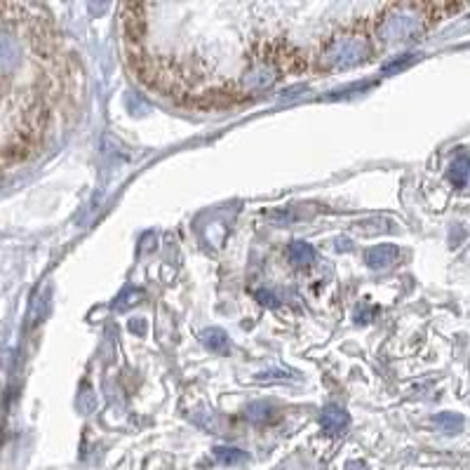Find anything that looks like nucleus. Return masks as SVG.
<instances>
[{
    "mask_svg": "<svg viewBox=\"0 0 470 470\" xmlns=\"http://www.w3.org/2000/svg\"><path fill=\"white\" fill-rule=\"evenodd\" d=\"M367 38L358 33H339V36L329 38L323 52V66L325 68H348L355 66L367 57Z\"/></svg>",
    "mask_w": 470,
    "mask_h": 470,
    "instance_id": "nucleus-1",
    "label": "nucleus"
},
{
    "mask_svg": "<svg viewBox=\"0 0 470 470\" xmlns=\"http://www.w3.org/2000/svg\"><path fill=\"white\" fill-rule=\"evenodd\" d=\"M348 423H351V418H348L346 409L339 405H327L323 409V414H320V426L325 428V433L329 435H339L348 428Z\"/></svg>",
    "mask_w": 470,
    "mask_h": 470,
    "instance_id": "nucleus-2",
    "label": "nucleus"
},
{
    "mask_svg": "<svg viewBox=\"0 0 470 470\" xmlns=\"http://www.w3.org/2000/svg\"><path fill=\"white\" fill-rule=\"evenodd\" d=\"M395 259H398V245H376L365 254V263L374 271H383L395 263Z\"/></svg>",
    "mask_w": 470,
    "mask_h": 470,
    "instance_id": "nucleus-3",
    "label": "nucleus"
},
{
    "mask_svg": "<svg viewBox=\"0 0 470 470\" xmlns=\"http://www.w3.org/2000/svg\"><path fill=\"white\" fill-rule=\"evenodd\" d=\"M449 181L454 183L456 188H463L468 183V179H470V158H466V156H458L454 163L449 165Z\"/></svg>",
    "mask_w": 470,
    "mask_h": 470,
    "instance_id": "nucleus-4",
    "label": "nucleus"
},
{
    "mask_svg": "<svg viewBox=\"0 0 470 470\" xmlns=\"http://www.w3.org/2000/svg\"><path fill=\"white\" fill-rule=\"evenodd\" d=\"M433 423L445 435H456V433L463 431V416L461 414H454V411H442V414H438V416L433 418Z\"/></svg>",
    "mask_w": 470,
    "mask_h": 470,
    "instance_id": "nucleus-5",
    "label": "nucleus"
},
{
    "mask_svg": "<svg viewBox=\"0 0 470 470\" xmlns=\"http://www.w3.org/2000/svg\"><path fill=\"white\" fill-rule=\"evenodd\" d=\"M200 339H203L205 346H207L210 351H214V353H226L228 351V336H226V331L216 329V327H212V329H205L203 334H200Z\"/></svg>",
    "mask_w": 470,
    "mask_h": 470,
    "instance_id": "nucleus-6",
    "label": "nucleus"
},
{
    "mask_svg": "<svg viewBox=\"0 0 470 470\" xmlns=\"http://www.w3.org/2000/svg\"><path fill=\"white\" fill-rule=\"evenodd\" d=\"M214 458L223 466H238V463L247 461V454L238 447H216L214 449Z\"/></svg>",
    "mask_w": 470,
    "mask_h": 470,
    "instance_id": "nucleus-7",
    "label": "nucleus"
},
{
    "mask_svg": "<svg viewBox=\"0 0 470 470\" xmlns=\"http://www.w3.org/2000/svg\"><path fill=\"white\" fill-rule=\"evenodd\" d=\"M289 259L294 263H311L315 259V249L303 240H294L289 245Z\"/></svg>",
    "mask_w": 470,
    "mask_h": 470,
    "instance_id": "nucleus-8",
    "label": "nucleus"
},
{
    "mask_svg": "<svg viewBox=\"0 0 470 470\" xmlns=\"http://www.w3.org/2000/svg\"><path fill=\"white\" fill-rule=\"evenodd\" d=\"M273 414V407L271 405H263V402H252L247 409H245V416L249 418V421L254 423H261V421H268Z\"/></svg>",
    "mask_w": 470,
    "mask_h": 470,
    "instance_id": "nucleus-9",
    "label": "nucleus"
},
{
    "mask_svg": "<svg viewBox=\"0 0 470 470\" xmlns=\"http://www.w3.org/2000/svg\"><path fill=\"white\" fill-rule=\"evenodd\" d=\"M346 470H369V468H367V463H362V461H351L346 466Z\"/></svg>",
    "mask_w": 470,
    "mask_h": 470,
    "instance_id": "nucleus-10",
    "label": "nucleus"
}]
</instances>
